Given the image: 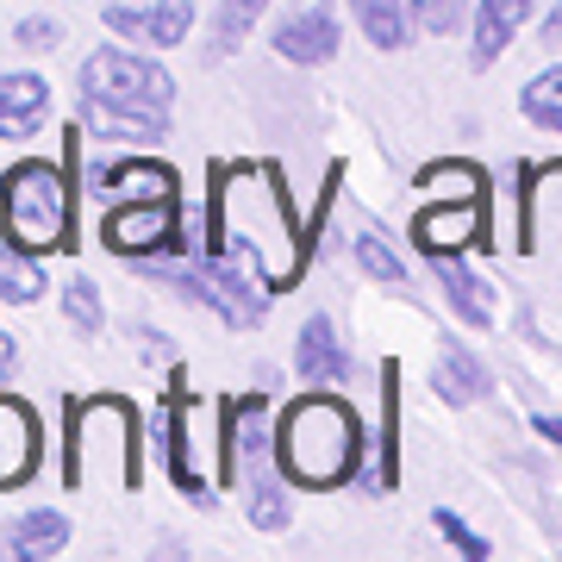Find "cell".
I'll return each instance as SVG.
<instances>
[{"label": "cell", "mask_w": 562, "mask_h": 562, "mask_svg": "<svg viewBox=\"0 0 562 562\" xmlns=\"http://www.w3.org/2000/svg\"><path fill=\"white\" fill-rule=\"evenodd\" d=\"M206 250L257 269L269 294H288L306 276V232L294 220V201H288V181L276 162H232L213 176Z\"/></svg>", "instance_id": "cell-1"}, {"label": "cell", "mask_w": 562, "mask_h": 562, "mask_svg": "<svg viewBox=\"0 0 562 562\" xmlns=\"http://www.w3.org/2000/svg\"><path fill=\"white\" fill-rule=\"evenodd\" d=\"M276 457H281V475L294 487L331 494V487H344L357 475L362 425L338 394H301L276 425Z\"/></svg>", "instance_id": "cell-2"}, {"label": "cell", "mask_w": 562, "mask_h": 562, "mask_svg": "<svg viewBox=\"0 0 562 562\" xmlns=\"http://www.w3.org/2000/svg\"><path fill=\"white\" fill-rule=\"evenodd\" d=\"M69 176L57 162L25 157L0 176V238L44 257V250H69Z\"/></svg>", "instance_id": "cell-3"}, {"label": "cell", "mask_w": 562, "mask_h": 562, "mask_svg": "<svg viewBox=\"0 0 562 562\" xmlns=\"http://www.w3.org/2000/svg\"><path fill=\"white\" fill-rule=\"evenodd\" d=\"M225 462H232V482L244 487V513L257 531H281L288 525V501L276 482V438H269V401L244 394L225 406Z\"/></svg>", "instance_id": "cell-4"}, {"label": "cell", "mask_w": 562, "mask_h": 562, "mask_svg": "<svg viewBox=\"0 0 562 562\" xmlns=\"http://www.w3.org/2000/svg\"><path fill=\"white\" fill-rule=\"evenodd\" d=\"M144 276L157 281V288H169V294H181V301H194V306L206 301L225 325H238V331L269 319V301L250 288V269L220 257V250H194V269H169V262L150 269V262H144Z\"/></svg>", "instance_id": "cell-5"}, {"label": "cell", "mask_w": 562, "mask_h": 562, "mask_svg": "<svg viewBox=\"0 0 562 562\" xmlns=\"http://www.w3.org/2000/svg\"><path fill=\"white\" fill-rule=\"evenodd\" d=\"M81 101L113 106V113H144V120H169L176 81L169 69L138 50H94L81 63Z\"/></svg>", "instance_id": "cell-6"}, {"label": "cell", "mask_w": 562, "mask_h": 562, "mask_svg": "<svg viewBox=\"0 0 562 562\" xmlns=\"http://www.w3.org/2000/svg\"><path fill=\"white\" fill-rule=\"evenodd\" d=\"M94 457H120L125 475H132V487H138V419H132V406L125 401H94L81 406L76 425H69V462H63V475H69V487L88 482V462Z\"/></svg>", "instance_id": "cell-7"}, {"label": "cell", "mask_w": 562, "mask_h": 562, "mask_svg": "<svg viewBox=\"0 0 562 562\" xmlns=\"http://www.w3.org/2000/svg\"><path fill=\"white\" fill-rule=\"evenodd\" d=\"M101 238L106 250L138 262L144 250L162 257V250H181V206L176 201H120L101 206Z\"/></svg>", "instance_id": "cell-8"}, {"label": "cell", "mask_w": 562, "mask_h": 562, "mask_svg": "<svg viewBox=\"0 0 562 562\" xmlns=\"http://www.w3.org/2000/svg\"><path fill=\"white\" fill-rule=\"evenodd\" d=\"M482 232H487V194L431 201V206H419V220H413V244H419L425 257H438V250H469V244H482Z\"/></svg>", "instance_id": "cell-9"}, {"label": "cell", "mask_w": 562, "mask_h": 562, "mask_svg": "<svg viewBox=\"0 0 562 562\" xmlns=\"http://www.w3.org/2000/svg\"><path fill=\"white\" fill-rule=\"evenodd\" d=\"M344 44V25H338V7H301L294 20L276 25V57L281 63H301V69H313V63H331Z\"/></svg>", "instance_id": "cell-10"}, {"label": "cell", "mask_w": 562, "mask_h": 562, "mask_svg": "<svg viewBox=\"0 0 562 562\" xmlns=\"http://www.w3.org/2000/svg\"><path fill=\"white\" fill-rule=\"evenodd\" d=\"M94 201L120 206V201H176V176L150 157H125V162H94L88 169Z\"/></svg>", "instance_id": "cell-11"}, {"label": "cell", "mask_w": 562, "mask_h": 562, "mask_svg": "<svg viewBox=\"0 0 562 562\" xmlns=\"http://www.w3.org/2000/svg\"><path fill=\"white\" fill-rule=\"evenodd\" d=\"M106 25L125 38H144L150 50H176L194 32V0H162V7H106Z\"/></svg>", "instance_id": "cell-12"}, {"label": "cell", "mask_w": 562, "mask_h": 562, "mask_svg": "<svg viewBox=\"0 0 562 562\" xmlns=\"http://www.w3.org/2000/svg\"><path fill=\"white\" fill-rule=\"evenodd\" d=\"M32 469H38V419L25 401L0 394V487L32 482Z\"/></svg>", "instance_id": "cell-13"}, {"label": "cell", "mask_w": 562, "mask_h": 562, "mask_svg": "<svg viewBox=\"0 0 562 562\" xmlns=\"http://www.w3.org/2000/svg\"><path fill=\"white\" fill-rule=\"evenodd\" d=\"M50 120V81L44 76H0V138H32Z\"/></svg>", "instance_id": "cell-14"}, {"label": "cell", "mask_w": 562, "mask_h": 562, "mask_svg": "<svg viewBox=\"0 0 562 562\" xmlns=\"http://www.w3.org/2000/svg\"><path fill=\"white\" fill-rule=\"evenodd\" d=\"M562 220V162L550 169H525V225H519V250H538L543 232L557 238Z\"/></svg>", "instance_id": "cell-15"}, {"label": "cell", "mask_w": 562, "mask_h": 562, "mask_svg": "<svg viewBox=\"0 0 562 562\" xmlns=\"http://www.w3.org/2000/svg\"><path fill=\"white\" fill-rule=\"evenodd\" d=\"M294 369H301V382H344V375H350V350L338 344L331 319L301 325V338H294Z\"/></svg>", "instance_id": "cell-16"}, {"label": "cell", "mask_w": 562, "mask_h": 562, "mask_svg": "<svg viewBox=\"0 0 562 562\" xmlns=\"http://www.w3.org/2000/svg\"><path fill=\"white\" fill-rule=\"evenodd\" d=\"M525 20H531V0H482L475 7V69H494Z\"/></svg>", "instance_id": "cell-17"}, {"label": "cell", "mask_w": 562, "mask_h": 562, "mask_svg": "<svg viewBox=\"0 0 562 562\" xmlns=\"http://www.w3.org/2000/svg\"><path fill=\"white\" fill-rule=\"evenodd\" d=\"M431 269H438L443 294H450V306H457V319H462V325H475V331H482V325H494V306H487L494 294H487L482 281L462 269L457 250H438V257H431Z\"/></svg>", "instance_id": "cell-18"}, {"label": "cell", "mask_w": 562, "mask_h": 562, "mask_svg": "<svg viewBox=\"0 0 562 562\" xmlns=\"http://www.w3.org/2000/svg\"><path fill=\"white\" fill-rule=\"evenodd\" d=\"M350 13H357L362 38L375 44V50H406L419 20H413V7L406 0H350Z\"/></svg>", "instance_id": "cell-19"}, {"label": "cell", "mask_w": 562, "mask_h": 562, "mask_svg": "<svg viewBox=\"0 0 562 562\" xmlns=\"http://www.w3.org/2000/svg\"><path fill=\"white\" fill-rule=\"evenodd\" d=\"M63 543H69V519L44 506V513H25V519L0 538V550H7L13 562H44V557H57Z\"/></svg>", "instance_id": "cell-20"}, {"label": "cell", "mask_w": 562, "mask_h": 562, "mask_svg": "<svg viewBox=\"0 0 562 562\" xmlns=\"http://www.w3.org/2000/svg\"><path fill=\"white\" fill-rule=\"evenodd\" d=\"M431 387H438L450 406H469V401H487V369L475 362V350H462V344H450L438 357V369H431Z\"/></svg>", "instance_id": "cell-21"}, {"label": "cell", "mask_w": 562, "mask_h": 562, "mask_svg": "<svg viewBox=\"0 0 562 562\" xmlns=\"http://www.w3.org/2000/svg\"><path fill=\"white\" fill-rule=\"evenodd\" d=\"M262 7H269V0H220V20H213V32H206L201 57L206 63H225L244 38H250V25L262 20Z\"/></svg>", "instance_id": "cell-22"}, {"label": "cell", "mask_w": 562, "mask_h": 562, "mask_svg": "<svg viewBox=\"0 0 562 562\" xmlns=\"http://www.w3.org/2000/svg\"><path fill=\"white\" fill-rule=\"evenodd\" d=\"M81 125H88L94 138H125V144H162V132H169V120L113 113V106H94V101H81Z\"/></svg>", "instance_id": "cell-23"}, {"label": "cell", "mask_w": 562, "mask_h": 562, "mask_svg": "<svg viewBox=\"0 0 562 562\" xmlns=\"http://www.w3.org/2000/svg\"><path fill=\"white\" fill-rule=\"evenodd\" d=\"M0 301H13V306H38L44 301V269H38L32 250H20V244L0 250Z\"/></svg>", "instance_id": "cell-24"}, {"label": "cell", "mask_w": 562, "mask_h": 562, "mask_svg": "<svg viewBox=\"0 0 562 562\" xmlns=\"http://www.w3.org/2000/svg\"><path fill=\"white\" fill-rule=\"evenodd\" d=\"M519 106H525V120H531V125H543V132H557V138H562V63H550L543 76L525 81Z\"/></svg>", "instance_id": "cell-25"}, {"label": "cell", "mask_w": 562, "mask_h": 562, "mask_svg": "<svg viewBox=\"0 0 562 562\" xmlns=\"http://www.w3.org/2000/svg\"><path fill=\"white\" fill-rule=\"evenodd\" d=\"M350 257H357L375 281H394V288H406V269H401V257L387 250V238H375V232H357V238H350Z\"/></svg>", "instance_id": "cell-26"}, {"label": "cell", "mask_w": 562, "mask_h": 562, "mask_svg": "<svg viewBox=\"0 0 562 562\" xmlns=\"http://www.w3.org/2000/svg\"><path fill=\"white\" fill-rule=\"evenodd\" d=\"M457 188V194H487V176L475 169V162H425L419 169V188Z\"/></svg>", "instance_id": "cell-27"}, {"label": "cell", "mask_w": 562, "mask_h": 562, "mask_svg": "<svg viewBox=\"0 0 562 562\" xmlns=\"http://www.w3.org/2000/svg\"><path fill=\"white\" fill-rule=\"evenodd\" d=\"M382 382H387V469H382V482H401V369L394 362L382 369Z\"/></svg>", "instance_id": "cell-28"}, {"label": "cell", "mask_w": 562, "mask_h": 562, "mask_svg": "<svg viewBox=\"0 0 562 562\" xmlns=\"http://www.w3.org/2000/svg\"><path fill=\"white\" fill-rule=\"evenodd\" d=\"M63 313H69V325H76V331H101V301H94V288H88L81 276L63 288Z\"/></svg>", "instance_id": "cell-29"}, {"label": "cell", "mask_w": 562, "mask_h": 562, "mask_svg": "<svg viewBox=\"0 0 562 562\" xmlns=\"http://www.w3.org/2000/svg\"><path fill=\"white\" fill-rule=\"evenodd\" d=\"M438 531H443L450 543H457V550H462L469 562H487V557H494V550H487V538H475V531H469V525H462L457 513H450V506H438Z\"/></svg>", "instance_id": "cell-30"}, {"label": "cell", "mask_w": 562, "mask_h": 562, "mask_svg": "<svg viewBox=\"0 0 562 562\" xmlns=\"http://www.w3.org/2000/svg\"><path fill=\"white\" fill-rule=\"evenodd\" d=\"M13 38H20L25 50H57V44H63V25H57V20H25Z\"/></svg>", "instance_id": "cell-31"}, {"label": "cell", "mask_w": 562, "mask_h": 562, "mask_svg": "<svg viewBox=\"0 0 562 562\" xmlns=\"http://www.w3.org/2000/svg\"><path fill=\"white\" fill-rule=\"evenodd\" d=\"M538 44L543 50H562V7H550V20L538 25Z\"/></svg>", "instance_id": "cell-32"}, {"label": "cell", "mask_w": 562, "mask_h": 562, "mask_svg": "<svg viewBox=\"0 0 562 562\" xmlns=\"http://www.w3.org/2000/svg\"><path fill=\"white\" fill-rule=\"evenodd\" d=\"M531 431L550 438V443H562V419H557V413H531Z\"/></svg>", "instance_id": "cell-33"}, {"label": "cell", "mask_w": 562, "mask_h": 562, "mask_svg": "<svg viewBox=\"0 0 562 562\" xmlns=\"http://www.w3.org/2000/svg\"><path fill=\"white\" fill-rule=\"evenodd\" d=\"M13 369H20V350H13V338H7V331H0V382H7Z\"/></svg>", "instance_id": "cell-34"}]
</instances>
